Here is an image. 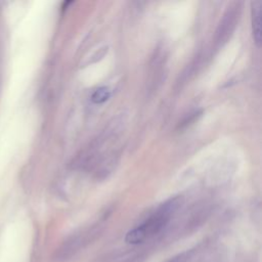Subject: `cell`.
Here are the masks:
<instances>
[{"mask_svg":"<svg viewBox=\"0 0 262 262\" xmlns=\"http://www.w3.org/2000/svg\"><path fill=\"white\" fill-rule=\"evenodd\" d=\"M180 198H174L164 203L148 219L127 232L125 236L126 243L136 245L158 233L180 206Z\"/></svg>","mask_w":262,"mask_h":262,"instance_id":"cell-1","label":"cell"},{"mask_svg":"<svg viewBox=\"0 0 262 262\" xmlns=\"http://www.w3.org/2000/svg\"><path fill=\"white\" fill-rule=\"evenodd\" d=\"M187 258H188V254L182 253V254H180V255H178V256L172 258V259L169 260L168 262H186Z\"/></svg>","mask_w":262,"mask_h":262,"instance_id":"cell-4","label":"cell"},{"mask_svg":"<svg viewBox=\"0 0 262 262\" xmlns=\"http://www.w3.org/2000/svg\"><path fill=\"white\" fill-rule=\"evenodd\" d=\"M261 14H262V2H252V31L254 41L257 46L261 44Z\"/></svg>","mask_w":262,"mask_h":262,"instance_id":"cell-2","label":"cell"},{"mask_svg":"<svg viewBox=\"0 0 262 262\" xmlns=\"http://www.w3.org/2000/svg\"><path fill=\"white\" fill-rule=\"evenodd\" d=\"M111 96V91L106 87H100L96 89L92 95H91V100L94 103H102L106 101Z\"/></svg>","mask_w":262,"mask_h":262,"instance_id":"cell-3","label":"cell"}]
</instances>
